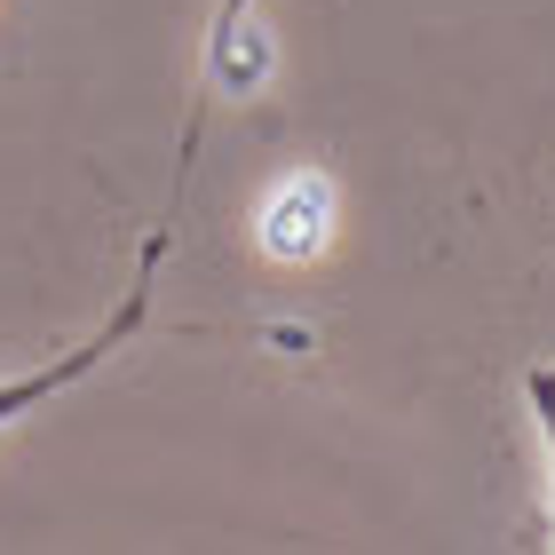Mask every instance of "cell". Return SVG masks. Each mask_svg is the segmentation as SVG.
Wrapping results in <instances>:
<instances>
[{
    "instance_id": "cell-2",
    "label": "cell",
    "mask_w": 555,
    "mask_h": 555,
    "mask_svg": "<svg viewBox=\"0 0 555 555\" xmlns=\"http://www.w3.org/2000/svg\"><path fill=\"white\" fill-rule=\"evenodd\" d=\"M524 405H532V421H540L547 476H555V365H532V373H524Z\"/></svg>"
},
{
    "instance_id": "cell-1",
    "label": "cell",
    "mask_w": 555,
    "mask_h": 555,
    "mask_svg": "<svg viewBox=\"0 0 555 555\" xmlns=\"http://www.w3.org/2000/svg\"><path fill=\"white\" fill-rule=\"evenodd\" d=\"M207 112H215V80L198 72V104H191V128H183V167H175V198H167V215L151 222L143 262H135V278H128V294H119V310L95 325L88 341H72L64 358H48V365H33V373H9V382H0V428H16L24 413H40L48 397H64L72 382H80V373H95L119 341H135L143 325H151V294H159V270H167V255H175V215H183V183H191L198 135H207Z\"/></svg>"
}]
</instances>
